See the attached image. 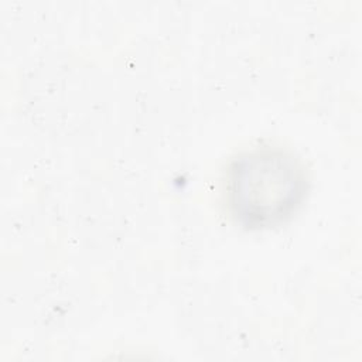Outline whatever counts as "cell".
<instances>
[{"label": "cell", "instance_id": "cell-1", "mask_svg": "<svg viewBox=\"0 0 362 362\" xmlns=\"http://www.w3.org/2000/svg\"><path fill=\"white\" fill-rule=\"evenodd\" d=\"M225 185L233 221L246 229H267L283 223L300 208L308 178L293 153L256 147L230 161Z\"/></svg>", "mask_w": 362, "mask_h": 362}]
</instances>
